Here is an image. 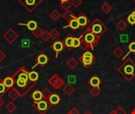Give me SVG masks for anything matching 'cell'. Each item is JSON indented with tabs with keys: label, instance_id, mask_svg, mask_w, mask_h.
Instances as JSON below:
<instances>
[{
	"label": "cell",
	"instance_id": "cb8c5ba5",
	"mask_svg": "<svg viewBox=\"0 0 135 114\" xmlns=\"http://www.w3.org/2000/svg\"><path fill=\"white\" fill-rule=\"evenodd\" d=\"M127 25H127V22L125 20H123V19L119 20V21L116 23V27H117L118 29L120 30L121 32H123V31L127 29Z\"/></svg>",
	"mask_w": 135,
	"mask_h": 114
},
{
	"label": "cell",
	"instance_id": "f907efd6",
	"mask_svg": "<svg viewBox=\"0 0 135 114\" xmlns=\"http://www.w3.org/2000/svg\"><path fill=\"white\" fill-rule=\"evenodd\" d=\"M131 114H135V109H134V110H133L131 111Z\"/></svg>",
	"mask_w": 135,
	"mask_h": 114
},
{
	"label": "cell",
	"instance_id": "7c38bea8",
	"mask_svg": "<svg viewBox=\"0 0 135 114\" xmlns=\"http://www.w3.org/2000/svg\"><path fill=\"white\" fill-rule=\"evenodd\" d=\"M74 38V37L73 36V34L69 33V34L64 38V40H62L65 48H66V49H68L69 51H72V49L74 48H73Z\"/></svg>",
	"mask_w": 135,
	"mask_h": 114
},
{
	"label": "cell",
	"instance_id": "ac0fdd59",
	"mask_svg": "<svg viewBox=\"0 0 135 114\" xmlns=\"http://www.w3.org/2000/svg\"><path fill=\"white\" fill-rule=\"evenodd\" d=\"M18 25H25L27 26V28L28 29V30H30L31 32H32L33 30H35L37 27H38V25H37V22L34 20H30L28 21L26 24H23V23H18Z\"/></svg>",
	"mask_w": 135,
	"mask_h": 114
},
{
	"label": "cell",
	"instance_id": "30bf717a",
	"mask_svg": "<svg viewBox=\"0 0 135 114\" xmlns=\"http://www.w3.org/2000/svg\"><path fill=\"white\" fill-rule=\"evenodd\" d=\"M3 38L9 43V44H13L17 38H18V34L15 32V30L12 28H9L4 34H3Z\"/></svg>",
	"mask_w": 135,
	"mask_h": 114
},
{
	"label": "cell",
	"instance_id": "1f68e13d",
	"mask_svg": "<svg viewBox=\"0 0 135 114\" xmlns=\"http://www.w3.org/2000/svg\"><path fill=\"white\" fill-rule=\"evenodd\" d=\"M60 35V33L56 29H52L51 31H50V36H51V38L53 39V40H57L59 38Z\"/></svg>",
	"mask_w": 135,
	"mask_h": 114
},
{
	"label": "cell",
	"instance_id": "60d3db41",
	"mask_svg": "<svg viewBox=\"0 0 135 114\" xmlns=\"http://www.w3.org/2000/svg\"><path fill=\"white\" fill-rule=\"evenodd\" d=\"M67 81H68L69 84L75 83H76V75H68Z\"/></svg>",
	"mask_w": 135,
	"mask_h": 114
},
{
	"label": "cell",
	"instance_id": "4dcf8cb0",
	"mask_svg": "<svg viewBox=\"0 0 135 114\" xmlns=\"http://www.w3.org/2000/svg\"><path fill=\"white\" fill-rule=\"evenodd\" d=\"M17 106L13 102H9L6 104V110L9 112V113H13L16 110Z\"/></svg>",
	"mask_w": 135,
	"mask_h": 114
},
{
	"label": "cell",
	"instance_id": "ab89813d",
	"mask_svg": "<svg viewBox=\"0 0 135 114\" xmlns=\"http://www.w3.org/2000/svg\"><path fill=\"white\" fill-rule=\"evenodd\" d=\"M21 47L22 48H29L30 47V40L23 39L21 40Z\"/></svg>",
	"mask_w": 135,
	"mask_h": 114
},
{
	"label": "cell",
	"instance_id": "ee69618b",
	"mask_svg": "<svg viewBox=\"0 0 135 114\" xmlns=\"http://www.w3.org/2000/svg\"><path fill=\"white\" fill-rule=\"evenodd\" d=\"M6 55L2 51L0 50V63L2 62V61L6 59Z\"/></svg>",
	"mask_w": 135,
	"mask_h": 114
},
{
	"label": "cell",
	"instance_id": "db71d44e",
	"mask_svg": "<svg viewBox=\"0 0 135 114\" xmlns=\"http://www.w3.org/2000/svg\"><path fill=\"white\" fill-rule=\"evenodd\" d=\"M133 1H134V2H135V0H133Z\"/></svg>",
	"mask_w": 135,
	"mask_h": 114
},
{
	"label": "cell",
	"instance_id": "3957f363",
	"mask_svg": "<svg viewBox=\"0 0 135 114\" xmlns=\"http://www.w3.org/2000/svg\"><path fill=\"white\" fill-rule=\"evenodd\" d=\"M79 37L87 44L89 49H91V50H93L99 44V41L100 39V37L87 30L85 33H83Z\"/></svg>",
	"mask_w": 135,
	"mask_h": 114
},
{
	"label": "cell",
	"instance_id": "816d5d0a",
	"mask_svg": "<svg viewBox=\"0 0 135 114\" xmlns=\"http://www.w3.org/2000/svg\"><path fill=\"white\" fill-rule=\"evenodd\" d=\"M61 2H67V1H70V0H59Z\"/></svg>",
	"mask_w": 135,
	"mask_h": 114
},
{
	"label": "cell",
	"instance_id": "44dd1931",
	"mask_svg": "<svg viewBox=\"0 0 135 114\" xmlns=\"http://www.w3.org/2000/svg\"><path fill=\"white\" fill-rule=\"evenodd\" d=\"M66 64H67V66H68L70 69L74 70V69H75V68L78 67V61L75 58L71 57V58H70V59L67 60Z\"/></svg>",
	"mask_w": 135,
	"mask_h": 114
},
{
	"label": "cell",
	"instance_id": "e0dca14e",
	"mask_svg": "<svg viewBox=\"0 0 135 114\" xmlns=\"http://www.w3.org/2000/svg\"><path fill=\"white\" fill-rule=\"evenodd\" d=\"M31 98L34 101V102H40L42 99H44L43 98V94H42V90H40V89H36L30 95Z\"/></svg>",
	"mask_w": 135,
	"mask_h": 114
},
{
	"label": "cell",
	"instance_id": "f1b7e54d",
	"mask_svg": "<svg viewBox=\"0 0 135 114\" xmlns=\"http://www.w3.org/2000/svg\"><path fill=\"white\" fill-rule=\"evenodd\" d=\"M62 17V15H61V13L58 11V10H53L51 13H50V17L53 20V21H58L60 17Z\"/></svg>",
	"mask_w": 135,
	"mask_h": 114
},
{
	"label": "cell",
	"instance_id": "7a4b0ae2",
	"mask_svg": "<svg viewBox=\"0 0 135 114\" xmlns=\"http://www.w3.org/2000/svg\"><path fill=\"white\" fill-rule=\"evenodd\" d=\"M86 30L101 37L108 31V27L99 18H96L89 25Z\"/></svg>",
	"mask_w": 135,
	"mask_h": 114
},
{
	"label": "cell",
	"instance_id": "74e56055",
	"mask_svg": "<svg viewBox=\"0 0 135 114\" xmlns=\"http://www.w3.org/2000/svg\"><path fill=\"white\" fill-rule=\"evenodd\" d=\"M70 3L74 8H78L82 4V0H70Z\"/></svg>",
	"mask_w": 135,
	"mask_h": 114
},
{
	"label": "cell",
	"instance_id": "ba28073f",
	"mask_svg": "<svg viewBox=\"0 0 135 114\" xmlns=\"http://www.w3.org/2000/svg\"><path fill=\"white\" fill-rule=\"evenodd\" d=\"M35 61H36V64L32 67V69L33 70L36 66H40L42 67H44V66H46L49 61H50V58L44 53V52H40L39 55H37L35 58Z\"/></svg>",
	"mask_w": 135,
	"mask_h": 114
},
{
	"label": "cell",
	"instance_id": "c3c4849f",
	"mask_svg": "<svg viewBox=\"0 0 135 114\" xmlns=\"http://www.w3.org/2000/svg\"><path fill=\"white\" fill-rule=\"evenodd\" d=\"M108 114H116V112H115V110H112V111H111Z\"/></svg>",
	"mask_w": 135,
	"mask_h": 114
},
{
	"label": "cell",
	"instance_id": "484cf974",
	"mask_svg": "<svg viewBox=\"0 0 135 114\" xmlns=\"http://www.w3.org/2000/svg\"><path fill=\"white\" fill-rule=\"evenodd\" d=\"M112 5L109 4L108 2H105V3H104V4L101 6V10H102L104 13H106V14L109 13L112 11Z\"/></svg>",
	"mask_w": 135,
	"mask_h": 114
},
{
	"label": "cell",
	"instance_id": "d590c367",
	"mask_svg": "<svg viewBox=\"0 0 135 114\" xmlns=\"http://www.w3.org/2000/svg\"><path fill=\"white\" fill-rule=\"evenodd\" d=\"M32 34L34 35V37H36V38H38V37H41V35H42V33H43V30L41 29V28L40 27H37L35 30H33L32 32Z\"/></svg>",
	"mask_w": 135,
	"mask_h": 114
},
{
	"label": "cell",
	"instance_id": "5b68a950",
	"mask_svg": "<svg viewBox=\"0 0 135 114\" xmlns=\"http://www.w3.org/2000/svg\"><path fill=\"white\" fill-rule=\"evenodd\" d=\"M32 107L39 114H45L51 108V106L47 100L42 99L40 102H34Z\"/></svg>",
	"mask_w": 135,
	"mask_h": 114
},
{
	"label": "cell",
	"instance_id": "603a6c76",
	"mask_svg": "<svg viewBox=\"0 0 135 114\" xmlns=\"http://www.w3.org/2000/svg\"><path fill=\"white\" fill-rule=\"evenodd\" d=\"M28 78H29V81L32 83H37L38 79H39V74L35 71H31L28 73Z\"/></svg>",
	"mask_w": 135,
	"mask_h": 114
},
{
	"label": "cell",
	"instance_id": "4316f807",
	"mask_svg": "<svg viewBox=\"0 0 135 114\" xmlns=\"http://www.w3.org/2000/svg\"><path fill=\"white\" fill-rule=\"evenodd\" d=\"M100 92H101V90H100V87H97V86H96V87H92V88L89 90V94H90L93 98L98 97V96L100 95Z\"/></svg>",
	"mask_w": 135,
	"mask_h": 114
},
{
	"label": "cell",
	"instance_id": "8d00e7d4",
	"mask_svg": "<svg viewBox=\"0 0 135 114\" xmlns=\"http://www.w3.org/2000/svg\"><path fill=\"white\" fill-rule=\"evenodd\" d=\"M81 45V39L80 37H74V42H73V48H76L80 47Z\"/></svg>",
	"mask_w": 135,
	"mask_h": 114
},
{
	"label": "cell",
	"instance_id": "f35d334b",
	"mask_svg": "<svg viewBox=\"0 0 135 114\" xmlns=\"http://www.w3.org/2000/svg\"><path fill=\"white\" fill-rule=\"evenodd\" d=\"M127 21L130 25H135V18L132 16L131 13L129 14V16L127 17Z\"/></svg>",
	"mask_w": 135,
	"mask_h": 114
},
{
	"label": "cell",
	"instance_id": "4fadbf2b",
	"mask_svg": "<svg viewBox=\"0 0 135 114\" xmlns=\"http://www.w3.org/2000/svg\"><path fill=\"white\" fill-rule=\"evenodd\" d=\"M61 98H60V96L58 94H56V93H52L51 94V95L50 96V98H48V100H47V102H48V103L51 106V107L52 106H56L58 104H59V102H61Z\"/></svg>",
	"mask_w": 135,
	"mask_h": 114
},
{
	"label": "cell",
	"instance_id": "8fae6325",
	"mask_svg": "<svg viewBox=\"0 0 135 114\" xmlns=\"http://www.w3.org/2000/svg\"><path fill=\"white\" fill-rule=\"evenodd\" d=\"M50 48L55 52V58H58L59 55L64 50L65 46L62 40H60L59 39H57L55 40V42L52 44H51Z\"/></svg>",
	"mask_w": 135,
	"mask_h": 114
},
{
	"label": "cell",
	"instance_id": "bcb514c9",
	"mask_svg": "<svg viewBox=\"0 0 135 114\" xmlns=\"http://www.w3.org/2000/svg\"><path fill=\"white\" fill-rule=\"evenodd\" d=\"M3 104H4V102H3L2 98H0V108L3 106Z\"/></svg>",
	"mask_w": 135,
	"mask_h": 114
},
{
	"label": "cell",
	"instance_id": "f6af8a7d",
	"mask_svg": "<svg viewBox=\"0 0 135 114\" xmlns=\"http://www.w3.org/2000/svg\"><path fill=\"white\" fill-rule=\"evenodd\" d=\"M69 113L70 114H80L79 111L77 110V108H72V109L69 111Z\"/></svg>",
	"mask_w": 135,
	"mask_h": 114
},
{
	"label": "cell",
	"instance_id": "277c9868",
	"mask_svg": "<svg viewBox=\"0 0 135 114\" xmlns=\"http://www.w3.org/2000/svg\"><path fill=\"white\" fill-rule=\"evenodd\" d=\"M97 59L96 56L90 51H85V52L79 58V62L83 65L85 68H89L95 62Z\"/></svg>",
	"mask_w": 135,
	"mask_h": 114
},
{
	"label": "cell",
	"instance_id": "7402d4cb",
	"mask_svg": "<svg viewBox=\"0 0 135 114\" xmlns=\"http://www.w3.org/2000/svg\"><path fill=\"white\" fill-rule=\"evenodd\" d=\"M62 17H63V19L65 21H66L67 22H69L70 20H72L73 18H74L76 16L72 13V11H70V10H66L63 13V14L62 15Z\"/></svg>",
	"mask_w": 135,
	"mask_h": 114
},
{
	"label": "cell",
	"instance_id": "2e32d148",
	"mask_svg": "<svg viewBox=\"0 0 135 114\" xmlns=\"http://www.w3.org/2000/svg\"><path fill=\"white\" fill-rule=\"evenodd\" d=\"M66 28H70V29H71L74 31H76L78 29H80L78 21L77 20V17H75L74 18H73L72 20H70L69 22H67V25L64 26L63 29H66Z\"/></svg>",
	"mask_w": 135,
	"mask_h": 114
},
{
	"label": "cell",
	"instance_id": "8992f818",
	"mask_svg": "<svg viewBox=\"0 0 135 114\" xmlns=\"http://www.w3.org/2000/svg\"><path fill=\"white\" fill-rule=\"evenodd\" d=\"M48 83L55 90H59L65 86V81L58 74L53 75L48 79Z\"/></svg>",
	"mask_w": 135,
	"mask_h": 114
},
{
	"label": "cell",
	"instance_id": "9c48e42d",
	"mask_svg": "<svg viewBox=\"0 0 135 114\" xmlns=\"http://www.w3.org/2000/svg\"><path fill=\"white\" fill-rule=\"evenodd\" d=\"M77 20L78 21V24H79V27H80V29H84L85 28H87L89 26V25L91 23V21L90 19L88 17V16L83 13V12H81L78 16L77 17Z\"/></svg>",
	"mask_w": 135,
	"mask_h": 114
},
{
	"label": "cell",
	"instance_id": "9a60e30c",
	"mask_svg": "<svg viewBox=\"0 0 135 114\" xmlns=\"http://www.w3.org/2000/svg\"><path fill=\"white\" fill-rule=\"evenodd\" d=\"M3 83L6 86V87L8 90L12 89L14 86V79L12 75H7L4 79H3Z\"/></svg>",
	"mask_w": 135,
	"mask_h": 114
},
{
	"label": "cell",
	"instance_id": "f5cc1de1",
	"mask_svg": "<svg viewBox=\"0 0 135 114\" xmlns=\"http://www.w3.org/2000/svg\"><path fill=\"white\" fill-rule=\"evenodd\" d=\"M66 114H70V113L68 112V113H66Z\"/></svg>",
	"mask_w": 135,
	"mask_h": 114
},
{
	"label": "cell",
	"instance_id": "d4e9b609",
	"mask_svg": "<svg viewBox=\"0 0 135 114\" xmlns=\"http://www.w3.org/2000/svg\"><path fill=\"white\" fill-rule=\"evenodd\" d=\"M112 52L116 58H121L124 56V51L120 47H116V48H115Z\"/></svg>",
	"mask_w": 135,
	"mask_h": 114
},
{
	"label": "cell",
	"instance_id": "5bb4252c",
	"mask_svg": "<svg viewBox=\"0 0 135 114\" xmlns=\"http://www.w3.org/2000/svg\"><path fill=\"white\" fill-rule=\"evenodd\" d=\"M89 84L92 86V87H100V86L102 84V80L97 75H93L89 80Z\"/></svg>",
	"mask_w": 135,
	"mask_h": 114
},
{
	"label": "cell",
	"instance_id": "f546056e",
	"mask_svg": "<svg viewBox=\"0 0 135 114\" xmlns=\"http://www.w3.org/2000/svg\"><path fill=\"white\" fill-rule=\"evenodd\" d=\"M127 49H128V52L125 55L124 57H123V59H125L130 53H135V41H132L131 43H130L128 44Z\"/></svg>",
	"mask_w": 135,
	"mask_h": 114
},
{
	"label": "cell",
	"instance_id": "ffe728a7",
	"mask_svg": "<svg viewBox=\"0 0 135 114\" xmlns=\"http://www.w3.org/2000/svg\"><path fill=\"white\" fill-rule=\"evenodd\" d=\"M62 91H63L67 96H70V95L75 91V88H74L71 84L67 83L66 85H65V86L62 87Z\"/></svg>",
	"mask_w": 135,
	"mask_h": 114
},
{
	"label": "cell",
	"instance_id": "e575fe53",
	"mask_svg": "<svg viewBox=\"0 0 135 114\" xmlns=\"http://www.w3.org/2000/svg\"><path fill=\"white\" fill-rule=\"evenodd\" d=\"M71 3L70 1H67V2H60V6L62 7V9H63L65 11L66 10H69L70 8L71 7Z\"/></svg>",
	"mask_w": 135,
	"mask_h": 114
},
{
	"label": "cell",
	"instance_id": "d6986e66",
	"mask_svg": "<svg viewBox=\"0 0 135 114\" xmlns=\"http://www.w3.org/2000/svg\"><path fill=\"white\" fill-rule=\"evenodd\" d=\"M8 96H9L13 101H15V100H17L18 98H21L20 93H19L14 87H13L12 89L9 90V91L8 92Z\"/></svg>",
	"mask_w": 135,
	"mask_h": 114
},
{
	"label": "cell",
	"instance_id": "52a82bcc",
	"mask_svg": "<svg viewBox=\"0 0 135 114\" xmlns=\"http://www.w3.org/2000/svg\"><path fill=\"white\" fill-rule=\"evenodd\" d=\"M18 2L27 11L32 13L42 2V0H18Z\"/></svg>",
	"mask_w": 135,
	"mask_h": 114
},
{
	"label": "cell",
	"instance_id": "b9f144b4",
	"mask_svg": "<svg viewBox=\"0 0 135 114\" xmlns=\"http://www.w3.org/2000/svg\"><path fill=\"white\" fill-rule=\"evenodd\" d=\"M128 40H129L128 34H121V36H120V41L122 43H125V42L128 41Z\"/></svg>",
	"mask_w": 135,
	"mask_h": 114
},
{
	"label": "cell",
	"instance_id": "83f0119b",
	"mask_svg": "<svg viewBox=\"0 0 135 114\" xmlns=\"http://www.w3.org/2000/svg\"><path fill=\"white\" fill-rule=\"evenodd\" d=\"M8 89L6 87V86L3 83V79H0V98H2L3 95H5L8 92Z\"/></svg>",
	"mask_w": 135,
	"mask_h": 114
},
{
	"label": "cell",
	"instance_id": "6da1fadb",
	"mask_svg": "<svg viewBox=\"0 0 135 114\" xmlns=\"http://www.w3.org/2000/svg\"><path fill=\"white\" fill-rule=\"evenodd\" d=\"M118 72L128 82L135 77V63L131 58L126 59L118 67Z\"/></svg>",
	"mask_w": 135,
	"mask_h": 114
},
{
	"label": "cell",
	"instance_id": "d6a6232c",
	"mask_svg": "<svg viewBox=\"0 0 135 114\" xmlns=\"http://www.w3.org/2000/svg\"><path fill=\"white\" fill-rule=\"evenodd\" d=\"M42 94H43V98L44 100H48V98H50V96L51 95V91L48 89V88H44L42 90Z\"/></svg>",
	"mask_w": 135,
	"mask_h": 114
},
{
	"label": "cell",
	"instance_id": "836d02e7",
	"mask_svg": "<svg viewBox=\"0 0 135 114\" xmlns=\"http://www.w3.org/2000/svg\"><path fill=\"white\" fill-rule=\"evenodd\" d=\"M40 38H41L44 41H45V42L48 41V40L51 38L50 32H48L47 30H44V31H43V33H42V35H41V37H40Z\"/></svg>",
	"mask_w": 135,
	"mask_h": 114
},
{
	"label": "cell",
	"instance_id": "681fc988",
	"mask_svg": "<svg viewBox=\"0 0 135 114\" xmlns=\"http://www.w3.org/2000/svg\"><path fill=\"white\" fill-rule=\"evenodd\" d=\"M131 14H132V16H133V17L135 18V10L133 11V12H132V13H131Z\"/></svg>",
	"mask_w": 135,
	"mask_h": 114
},
{
	"label": "cell",
	"instance_id": "7dc6e473",
	"mask_svg": "<svg viewBox=\"0 0 135 114\" xmlns=\"http://www.w3.org/2000/svg\"><path fill=\"white\" fill-rule=\"evenodd\" d=\"M84 114H93L91 111H89V110H87V111H85V113H84Z\"/></svg>",
	"mask_w": 135,
	"mask_h": 114
},
{
	"label": "cell",
	"instance_id": "7bdbcfd3",
	"mask_svg": "<svg viewBox=\"0 0 135 114\" xmlns=\"http://www.w3.org/2000/svg\"><path fill=\"white\" fill-rule=\"evenodd\" d=\"M115 112H116V114H127L126 110L123 107H120V106L116 109Z\"/></svg>",
	"mask_w": 135,
	"mask_h": 114
}]
</instances>
